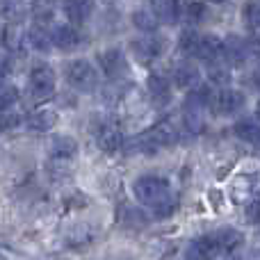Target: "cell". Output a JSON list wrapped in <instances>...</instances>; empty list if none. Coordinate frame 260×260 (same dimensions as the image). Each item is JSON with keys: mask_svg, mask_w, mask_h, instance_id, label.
Here are the masks:
<instances>
[{"mask_svg": "<svg viewBox=\"0 0 260 260\" xmlns=\"http://www.w3.org/2000/svg\"><path fill=\"white\" fill-rule=\"evenodd\" d=\"M153 14L157 16L160 23H176L178 18H183L185 5L183 0H151Z\"/></svg>", "mask_w": 260, "mask_h": 260, "instance_id": "cell-11", "label": "cell"}, {"mask_svg": "<svg viewBox=\"0 0 260 260\" xmlns=\"http://www.w3.org/2000/svg\"><path fill=\"white\" fill-rule=\"evenodd\" d=\"M25 44L30 46L37 53H48L53 48V39H50V32L41 25H35L25 32Z\"/></svg>", "mask_w": 260, "mask_h": 260, "instance_id": "cell-20", "label": "cell"}, {"mask_svg": "<svg viewBox=\"0 0 260 260\" xmlns=\"http://www.w3.org/2000/svg\"><path fill=\"white\" fill-rule=\"evenodd\" d=\"M256 119H260V99H258V105H256Z\"/></svg>", "mask_w": 260, "mask_h": 260, "instance_id": "cell-33", "label": "cell"}, {"mask_svg": "<svg viewBox=\"0 0 260 260\" xmlns=\"http://www.w3.org/2000/svg\"><path fill=\"white\" fill-rule=\"evenodd\" d=\"M5 35V30H3V27H0V37H3Z\"/></svg>", "mask_w": 260, "mask_h": 260, "instance_id": "cell-34", "label": "cell"}, {"mask_svg": "<svg viewBox=\"0 0 260 260\" xmlns=\"http://www.w3.org/2000/svg\"><path fill=\"white\" fill-rule=\"evenodd\" d=\"M148 94H151V99L155 101L157 105H165L171 101V82L169 78L160 76V73H153L151 78H148Z\"/></svg>", "mask_w": 260, "mask_h": 260, "instance_id": "cell-18", "label": "cell"}, {"mask_svg": "<svg viewBox=\"0 0 260 260\" xmlns=\"http://www.w3.org/2000/svg\"><path fill=\"white\" fill-rule=\"evenodd\" d=\"M96 144H99V148L105 151V153H117L119 148L123 146V135L117 126L108 123V126H103L99 130V135H96Z\"/></svg>", "mask_w": 260, "mask_h": 260, "instance_id": "cell-16", "label": "cell"}, {"mask_svg": "<svg viewBox=\"0 0 260 260\" xmlns=\"http://www.w3.org/2000/svg\"><path fill=\"white\" fill-rule=\"evenodd\" d=\"M176 139H178V133H176L174 123L160 121V123H155L153 128H148L146 133H142L139 137H135V151L146 153V155H153V153L171 146Z\"/></svg>", "mask_w": 260, "mask_h": 260, "instance_id": "cell-2", "label": "cell"}, {"mask_svg": "<svg viewBox=\"0 0 260 260\" xmlns=\"http://www.w3.org/2000/svg\"><path fill=\"white\" fill-rule=\"evenodd\" d=\"M258 185H260V178L258 174H238L229 185V197L233 203L238 206H247L251 199L258 197Z\"/></svg>", "mask_w": 260, "mask_h": 260, "instance_id": "cell-4", "label": "cell"}, {"mask_svg": "<svg viewBox=\"0 0 260 260\" xmlns=\"http://www.w3.org/2000/svg\"><path fill=\"white\" fill-rule=\"evenodd\" d=\"M130 50L133 55L137 57V62L142 64H153L162 53H165V39L155 35H146V37H139L130 44Z\"/></svg>", "mask_w": 260, "mask_h": 260, "instance_id": "cell-6", "label": "cell"}, {"mask_svg": "<svg viewBox=\"0 0 260 260\" xmlns=\"http://www.w3.org/2000/svg\"><path fill=\"white\" fill-rule=\"evenodd\" d=\"M249 260H260V247H258V249H253V251L249 253Z\"/></svg>", "mask_w": 260, "mask_h": 260, "instance_id": "cell-32", "label": "cell"}, {"mask_svg": "<svg viewBox=\"0 0 260 260\" xmlns=\"http://www.w3.org/2000/svg\"><path fill=\"white\" fill-rule=\"evenodd\" d=\"M67 80L78 91H94L99 85V73L87 59H76L67 69Z\"/></svg>", "mask_w": 260, "mask_h": 260, "instance_id": "cell-3", "label": "cell"}, {"mask_svg": "<svg viewBox=\"0 0 260 260\" xmlns=\"http://www.w3.org/2000/svg\"><path fill=\"white\" fill-rule=\"evenodd\" d=\"M215 238H217V242H219L221 253H233V251H238V249L244 244L242 231L233 229V226H224V229H219L215 233Z\"/></svg>", "mask_w": 260, "mask_h": 260, "instance_id": "cell-17", "label": "cell"}, {"mask_svg": "<svg viewBox=\"0 0 260 260\" xmlns=\"http://www.w3.org/2000/svg\"><path fill=\"white\" fill-rule=\"evenodd\" d=\"M14 101H16V89H14V87H7V85L0 87V110H7Z\"/></svg>", "mask_w": 260, "mask_h": 260, "instance_id": "cell-31", "label": "cell"}, {"mask_svg": "<svg viewBox=\"0 0 260 260\" xmlns=\"http://www.w3.org/2000/svg\"><path fill=\"white\" fill-rule=\"evenodd\" d=\"M244 101L247 99L240 89H219L212 96L210 110L215 114H221V117H233L244 108Z\"/></svg>", "mask_w": 260, "mask_h": 260, "instance_id": "cell-5", "label": "cell"}, {"mask_svg": "<svg viewBox=\"0 0 260 260\" xmlns=\"http://www.w3.org/2000/svg\"><path fill=\"white\" fill-rule=\"evenodd\" d=\"M50 39H53L55 48L64 50V53L73 50L80 44V35H78V30L73 25H55L53 30H50Z\"/></svg>", "mask_w": 260, "mask_h": 260, "instance_id": "cell-14", "label": "cell"}, {"mask_svg": "<svg viewBox=\"0 0 260 260\" xmlns=\"http://www.w3.org/2000/svg\"><path fill=\"white\" fill-rule=\"evenodd\" d=\"M30 91L35 99H48L55 91V71L48 64H37L30 71Z\"/></svg>", "mask_w": 260, "mask_h": 260, "instance_id": "cell-7", "label": "cell"}, {"mask_svg": "<svg viewBox=\"0 0 260 260\" xmlns=\"http://www.w3.org/2000/svg\"><path fill=\"white\" fill-rule=\"evenodd\" d=\"M99 64L103 69V73L108 78H121L128 69L126 55H123L121 48H108L99 55Z\"/></svg>", "mask_w": 260, "mask_h": 260, "instance_id": "cell-10", "label": "cell"}, {"mask_svg": "<svg viewBox=\"0 0 260 260\" xmlns=\"http://www.w3.org/2000/svg\"><path fill=\"white\" fill-rule=\"evenodd\" d=\"M133 25L137 27V30H142L144 35H153V32L157 30V25H160V21H157V16L153 14V9H135Z\"/></svg>", "mask_w": 260, "mask_h": 260, "instance_id": "cell-23", "label": "cell"}, {"mask_svg": "<svg viewBox=\"0 0 260 260\" xmlns=\"http://www.w3.org/2000/svg\"><path fill=\"white\" fill-rule=\"evenodd\" d=\"M199 39H201V35H199L197 30H183V35H180V39H178L180 53L187 55V57H197Z\"/></svg>", "mask_w": 260, "mask_h": 260, "instance_id": "cell-27", "label": "cell"}, {"mask_svg": "<svg viewBox=\"0 0 260 260\" xmlns=\"http://www.w3.org/2000/svg\"><path fill=\"white\" fill-rule=\"evenodd\" d=\"M64 14L73 25H82L94 14V0H67L64 3Z\"/></svg>", "mask_w": 260, "mask_h": 260, "instance_id": "cell-15", "label": "cell"}, {"mask_svg": "<svg viewBox=\"0 0 260 260\" xmlns=\"http://www.w3.org/2000/svg\"><path fill=\"white\" fill-rule=\"evenodd\" d=\"M215 3H221V0H215Z\"/></svg>", "mask_w": 260, "mask_h": 260, "instance_id": "cell-36", "label": "cell"}, {"mask_svg": "<svg viewBox=\"0 0 260 260\" xmlns=\"http://www.w3.org/2000/svg\"><path fill=\"white\" fill-rule=\"evenodd\" d=\"M21 123V117L12 110H0V130H12Z\"/></svg>", "mask_w": 260, "mask_h": 260, "instance_id": "cell-30", "label": "cell"}, {"mask_svg": "<svg viewBox=\"0 0 260 260\" xmlns=\"http://www.w3.org/2000/svg\"><path fill=\"white\" fill-rule=\"evenodd\" d=\"M133 194L139 203H144L148 208H157L174 197L169 180L160 178V176H142V178H137L133 183Z\"/></svg>", "mask_w": 260, "mask_h": 260, "instance_id": "cell-1", "label": "cell"}, {"mask_svg": "<svg viewBox=\"0 0 260 260\" xmlns=\"http://www.w3.org/2000/svg\"><path fill=\"white\" fill-rule=\"evenodd\" d=\"M229 260H238V258H229Z\"/></svg>", "mask_w": 260, "mask_h": 260, "instance_id": "cell-35", "label": "cell"}, {"mask_svg": "<svg viewBox=\"0 0 260 260\" xmlns=\"http://www.w3.org/2000/svg\"><path fill=\"white\" fill-rule=\"evenodd\" d=\"M233 130L242 142L260 144V119H240Z\"/></svg>", "mask_w": 260, "mask_h": 260, "instance_id": "cell-22", "label": "cell"}, {"mask_svg": "<svg viewBox=\"0 0 260 260\" xmlns=\"http://www.w3.org/2000/svg\"><path fill=\"white\" fill-rule=\"evenodd\" d=\"M55 3H57V0H35V3H32V14H35L37 21L39 23L48 21L55 12Z\"/></svg>", "mask_w": 260, "mask_h": 260, "instance_id": "cell-28", "label": "cell"}, {"mask_svg": "<svg viewBox=\"0 0 260 260\" xmlns=\"http://www.w3.org/2000/svg\"><path fill=\"white\" fill-rule=\"evenodd\" d=\"M55 123H57V112L50 108H41L27 117V126L37 133H46V130L55 128Z\"/></svg>", "mask_w": 260, "mask_h": 260, "instance_id": "cell-21", "label": "cell"}, {"mask_svg": "<svg viewBox=\"0 0 260 260\" xmlns=\"http://www.w3.org/2000/svg\"><path fill=\"white\" fill-rule=\"evenodd\" d=\"M183 16L187 18L189 23H201L203 16H206V5L203 3H187L185 5Z\"/></svg>", "mask_w": 260, "mask_h": 260, "instance_id": "cell-29", "label": "cell"}, {"mask_svg": "<svg viewBox=\"0 0 260 260\" xmlns=\"http://www.w3.org/2000/svg\"><path fill=\"white\" fill-rule=\"evenodd\" d=\"M242 21L249 30H260V0H247L242 7Z\"/></svg>", "mask_w": 260, "mask_h": 260, "instance_id": "cell-25", "label": "cell"}, {"mask_svg": "<svg viewBox=\"0 0 260 260\" xmlns=\"http://www.w3.org/2000/svg\"><path fill=\"white\" fill-rule=\"evenodd\" d=\"M249 55H251V48H249V44L242 37H229L224 41V59L229 67H233V69L244 67Z\"/></svg>", "mask_w": 260, "mask_h": 260, "instance_id": "cell-9", "label": "cell"}, {"mask_svg": "<svg viewBox=\"0 0 260 260\" xmlns=\"http://www.w3.org/2000/svg\"><path fill=\"white\" fill-rule=\"evenodd\" d=\"M197 57L206 62H217L224 57V41L215 35H201L197 46Z\"/></svg>", "mask_w": 260, "mask_h": 260, "instance_id": "cell-13", "label": "cell"}, {"mask_svg": "<svg viewBox=\"0 0 260 260\" xmlns=\"http://www.w3.org/2000/svg\"><path fill=\"white\" fill-rule=\"evenodd\" d=\"M174 85L178 89H197L201 85V71H199L197 64L192 62L178 64L174 71Z\"/></svg>", "mask_w": 260, "mask_h": 260, "instance_id": "cell-12", "label": "cell"}, {"mask_svg": "<svg viewBox=\"0 0 260 260\" xmlns=\"http://www.w3.org/2000/svg\"><path fill=\"white\" fill-rule=\"evenodd\" d=\"M217 256H221L219 242H217L215 233L210 235H201L194 242H189L187 247V258L189 260H215Z\"/></svg>", "mask_w": 260, "mask_h": 260, "instance_id": "cell-8", "label": "cell"}, {"mask_svg": "<svg viewBox=\"0 0 260 260\" xmlns=\"http://www.w3.org/2000/svg\"><path fill=\"white\" fill-rule=\"evenodd\" d=\"M23 16L21 0H0V18L7 23H18Z\"/></svg>", "mask_w": 260, "mask_h": 260, "instance_id": "cell-26", "label": "cell"}, {"mask_svg": "<svg viewBox=\"0 0 260 260\" xmlns=\"http://www.w3.org/2000/svg\"><path fill=\"white\" fill-rule=\"evenodd\" d=\"M50 153H53L55 160L67 162V160H71V157L78 153V142L71 137V135H57V137H53Z\"/></svg>", "mask_w": 260, "mask_h": 260, "instance_id": "cell-19", "label": "cell"}, {"mask_svg": "<svg viewBox=\"0 0 260 260\" xmlns=\"http://www.w3.org/2000/svg\"><path fill=\"white\" fill-rule=\"evenodd\" d=\"M208 80H210V85H215V87L229 85L231 82V67L226 62H221V59L210 62V67H208Z\"/></svg>", "mask_w": 260, "mask_h": 260, "instance_id": "cell-24", "label": "cell"}]
</instances>
